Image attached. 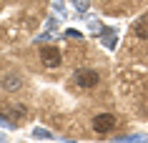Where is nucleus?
Segmentation results:
<instances>
[{
  "label": "nucleus",
  "instance_id": "39448f33",
  "mask_svg": "<svg viewBox=\"0 0 148 143\" xmlns=\"http://www.w3.org/2000/svg\"><path fill=\"white\" fill-rule=\"evenodd\" d=\"M133 35H136V38H140V40H146V38H148V15H146V18H140L138 23H136V28H133Z\"/></svg>",
  "mask_w": 148,
  "mask_h": 143
},
{
  "label": "nucleus",
  "instance_id": "0eeeda50",
  "mask_svg": "<svg viewBox=\"0 0 148 143\" xmlns=\"http://www.w3.org/2000/svg\"><path fill=\"white\" fill-rule=\"evenodd\" d=\"M106 45H116V35H110V33H106Z\"/></svg>",
  "mask_w": 148,
  "mask_h": 143
},
{
  "label": "nucleus",
  "instance_id": "423d86ee",
  "mask_svg": "<svg viewBox=\"0 0 148 143\" xmlns=\"http://www.w3.org/2000/svg\"><path fill=\"white\" fill-rule=\"evenodd\" d=\"M20 86H23V83H20L18 75H5V80H3V88H5V90H18Z\"/></svg>",
  "mask_w": 148,
  "mask_h": 143
},
{
  "label": "nucleus",
  "instance_id": "f257e3e1",
  "mask_svg": "<svg viewBox=\"0 0 148 143\" xmlns=\"http://www.w3.org/2000/svg\"><path fill=\"white\" fill-rule=\"evenodd\" d=\"M73 80H75L78 88H95L101 78H98V73L90 70V68H78V70L73 73Z\"/></svg>",
  "mask_w": 148,
  "mask_h": 143
},
{
  "label": "nucleus",
  "instance_id": "6e6552de",
  "mask_svg": "<svg viewBox=\"0 0 148 143\" xmlns=\"http://www.w3.org/2000/svg\"><path fill=\"white\" fill-rule=\"evenodd\" d=\"M75 8H78V10H86L88 8V0H75Z\"/></svg>",
  "mask_w": 148,
  "mask_h": 143
},
{
  "label": "nucleus",
  "instance_id": "f03ea898",
  "mask_svg": "<svg viewBox=\"0 0 148 143\" xmlns=\"http://www.w3.org/2000/svg\"><path fill=\"white\" fill-rule=\"evenodd\" d=\"M116 116L113 113H101V116H95L93 118V131L95 133H110L113 128H116Z\"/></svg>",
  "mask_w": 148,
  "mask_h": 143
},
{
  "label": "nucleus",
  "instance_id": "7ed1b4c3",
  "mask_svg": "<svg viewBox=\"0 0 148 143\" xmlns=\"http://www.w3.org/2000/svg\"><path fill=\"white\" fill-rule=\"evenodd\" d=\"M40 60H43V65H48V68H58V65L63 63V55H60L58 48L45 45V48H40Z\"/></svg>",
  "mask_w": 148,
  "mask_h": 143
},
{
  "label": "nucleus",
  "instance_id": "20e7f679",
  "mask_svg": "<svg viewBox=\"0 0 148 143\" xmlns=\"http://www.w3.org/2000/svg\"><path fill=\"white\" fill-rule=\"evenodd\" d=\"M25 105H20V103H13V105H3V108H0V118L5 120V123H10V116H13V120H23L25 118Z\"/></svg>",
  "mask_w": 148,
  "mask_h": 143
}]
</instances>
